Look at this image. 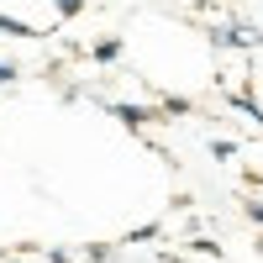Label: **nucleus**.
I'll return each mask as SVG.
<instances>
[{"label": "nucleus", "instance_id": "f257e3e1", "mask_svg": "<svg viewBox=\"0 0 263 263\" xmlns=\"http://www.w3.org/2000/svg\"><path fill=\"white\" fill-rule=\"evenodd\" d=\"M211 42H216V48H258L263 32L242 27V21H221V27H211Z\"/></svg>", "mask_w": 263, "mask_h": 263}, {"label": "nucleus", "instance_id": "f03ea898", "mask_svg": "<svg viewBox=\"0 0 263 263\" xmlns=\"http://www.w3.org/2000/svg\"><path fill=\"white\" fill-rule=\"evenodd\" d=\"M111 111H116V121H121V126H132V132H142V126L153 121L147 105H126V100H121V105H111Z\"/></svg>", "mask_w": 263, "mask_h": 263}, {"label": "nucleus", "instance_id": "7ed1b4c3", "mask_svg": "<svg viewBox=\"0 0 263 263\" xmlns=\"http://www.w3.org/2000/svg\"><path fill=\"white\" fill-rule=\"evenodd\" d=\"M0 32H6V37H42V32L32 27V21H21V16H6V11H0Z\"/></svg>", "mask_w": 263, "mask_h": 263}, {"label": "nucleus", "instance_id": "20e7f679", "mask_svg": "<svg viewBox=\"0 0 263 263\" xmlns=\"http://www.w3.org/2000/svg\"><path fill=\"white\" fill-rule=\"evenodd\" d=\"M116 58H121V42H116V37L95 42V63H116Z\"/></svg>", "mask_w": 263, "mask_h": 263}, {"label": "nucleus", "instance_id": "39448f33", "mask_svg": "<svg viewBox=\"0 0 263 263\" xmlns=\"http://www.w3.org/2000/svg\"><path fill=\"white\" fill-rule=\"evenodd\" d=\"M53 6H58V16H79L84 6H90V0H53Z\"/></svg>", "mask_w": 263, "mask_h": 263}, {"label": "nucleus", "instance_id": "423d86ee", "mask_svg": "<svg viewBox=\"0 0 263 263\" xmlns=\"http://www.w3.org/2000/svg\"><path fill=\"white\" fill-rule=\"evenodd\" d=\"M158 232H163L158 221H153V227H137V232H132V237H126V242H153V237H158Z\"/></svg>", "mask_w": 263, "mask_h": 263}, {"label": "nucleus", "instance_id": "0eeeda50", "mask_svg": "<svg viewBox=\"0 0 263 263\" xmlns=\"http://www.w3.org/2000/svg\"><path fill=\"white\" fill-rule=\"evenodd\" d=\"M190 248H195V253H205V258H221V248H216V242H211V237H195V242H190Z\"/></svg>", "mask_w": 263, "mask_h": 263}, {"label": "nucleus", "instance_id": "6e6552de", "mask_svg": "<svg viewBox=\"0 0 263 263\" xmlns=\"http://www.w3.org/2000/svg\"><path fill=\"white\" fill-rule=\"evenodd\" d=\"M105 258H111V248H84L79 253V263H105Z\"/></svg>", "mask_w": 263, "mask_h": 263}, {"label": "nucleus", "instance_id": "1a4fd4ad", "mask_svg": "<svg viewBox=\"0 0 263 263\" xmlns=\"http://www.w3.org/2000/svg\"><path fill=\"white\" fill-rule=\"evenodd\" d=\"M11 79H16V63H0V90H6Z\"/></svg>", "mask_w": 263, "mask_h": 263}, {"label": "nucleus", "instance_id": "9d476101", "mask_svg": "<svg viewBox=\"0 0 263 263\" xmlns=\"http://www.w3.org/2000/svg\"><path fill=\"white\" fill-rule=\"evenodd\" d=\"M248 216H253V221L263 227V200H248Z\"/></svg>", "mask_w": 263, "mask_h": 263}]
</instances>
